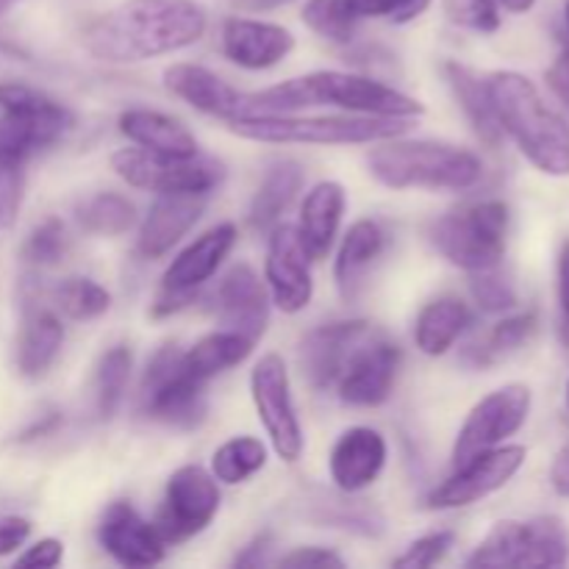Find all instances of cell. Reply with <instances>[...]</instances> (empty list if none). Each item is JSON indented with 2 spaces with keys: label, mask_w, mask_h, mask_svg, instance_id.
Wrapping results in <instances>:
<instances>
[{
  "label": "cell",
  "mask_w": 569,
  "mask_h": 569,
  "mask_svg": "<svg viewBox=\"0 0 569 569\" xmlns=\"http://www.w3.org/2000/svg\"><path fill=\"white\" fill-rule=\"evenodd\" d=\"M376 326L367 320H339L317 326L300 339L298 361L303 378L309 381L311 389L326 392V389L337 387L339 376L353 359L356 350L365 342L376 337Z\"/></svg>",
  "instance_id": "e0dca14e"
},
{
  "label": "cell",
  "mask_w": 569,
  "mask_h": 569,
  "mask_svg": "<svg viewBox=\"0 0 569 569\" xmlns=\"http://www.w3.org/2000/svg\"><path fill=\"white\" fill-rule=\"evenodd\" d=\"M311 106H331L348 114L400 117L415 120L426 111L417 98L403 89L389 87L370 76H356L342 70H317L309 76L267 87L261 92H244V114H298Z\"/></svg>",
  "instance_id": "7a4b0ae2"
},
{
  "label": "cell",
  "mask_w": 569,
  "mask_h": 569,
  "mask_svg": "<svg viewBox=\"0 0 569 569\" xmlns=\"http://www.w3.org/2000/svg\"><path fill=\"white\" fill-rule=\"evenodd\" d=\"M387 239L389 233L378 220H356L342 237L333 261V281L348 303L361 295L367 276L387 250Z\"/></svg>",
  "instance_id": "d4e9b609"
},
{
  "label": "cell",
  "mask_w": 569,
  "mask_h": 569,
  "mask_svg": "<svg viewBox=\"0 0 569 569\" xmlns=\"http://www.w3.org/2000/svg\"><path fill=\"white\" fill-rule=\"evenodd\" d=\"M111 170L133 189L153 194L192 192L209 198L226 181V164L214 156H161L144 148H120L111 153Z\"/></svg>",
  "instance_id": "30bf717a"
},
{
  "label": "cell",
  "mask_w": 569,
  "mask_h": 569,
  "mask_svg": "<svg viewBox=\"0 0 569 569\" xmlns=\"http://www.w3.org/2000/svg\"><path fill=\"white\" fill-rule=\"evenodd\" d=\"M511 209L503 200H478L437 217L428 226V242L445 261L465 272L498 267L509 248Z\"/></svg>",
  "instance_id": "52a82bcc"
},
{
  "label": "cell",
  "mask_w": 569,
  "mask_h": 569,
  "mask_svg": "<svg viewBox=\"0 0 569 569\" xmlns=\"http://www.w3.org/2000/svg\"><path fill=\"white\" fill-rule=\"evenodd\" d=\"M250 398L278 459L295 461L303 456L306 437L292 398V378L287 361L278 353H264L250 370Z\"/></svg>",
  "instance_id": "7c38bea8"
},
{
  "label": "cell",
  "mask_w": 569,
  "mask_h": 569,
  "mask_svg": "<svg viewBox=\"0 0 569 569\" xmlns=\"http://www.w3.org/2000/svg\"><path fill=\"white\" fill-rule=\"evenodd\" d=\"M567 409H569V381H567Z\"/></svg>",
  "instance_id": "9f6ffc18"
},
{
  "label": "cell",
  "mask_w": 569,
  "mask_h": 569,
  "mask_svg": "<svg viewBox=\"0 0 569 569\" xmlns=\"http://www.w3.org/2000/svg\"><path fill=\"white\" fill-rule=\"evenodd\" d=\"M545 81H548L550 92L556 94V100H559V103L569 111V48H565L559 56H556L553 64H550L548 72H545Z\"/></svg>",
  "instance_id": "7dc6e473"
},
{
  "label": "cell",
  "mask_w": 569,
  "mask_h": 569,
  "mask_svg": "<svg viewBox=\"0 0 569 569\" xmlns=\"http://www.w3.org/2000/svg\"><path fill=\"white\" fill-rule=\"evenodd\" d=\"M569 565V528L559 517L503 520L483 537L467 567H565Z\"/></svg>",
  "instance_id": "9c48e42d"
},
{
  "label": "cell",
  "mask_w": 569,
  "mask_h": 569,
  "mask_svg": "<svg viewBox=\"0 0 569 569\" xmlns=\"http://www.w3.org/2000/svg\"><path fill=\"white\" fill-rule=\"evenodd\" d=\"M556 281H559L561 328H565V337L569 339V239L559 250V261H556Z\"/></svg>",
  "instance_id": "c3c4849f"
},
{
  "label": "cell",
  "mask_w": 569,
  "mask_h": 569,
  "mask_svg": "<svg viewBox=\"0 0 569 569\" xmlns=\"http://www.w3.org/2000/svg\"><path fill=\"white\" fill-rule=\"evenodd\" d=\"M442 76L445 81H448L459 109L465 111L467 122H470L472 131L478 133V139L487 142L489 148H498V144L503 142V131H500L492 100H489L487 78H481L472 67L461 64V61L456 59L442 61Z\"/></svg>",
  "instance_id": "f546056e"
},
{
  "label": "cell",
  "mask_w": 569,
  "mask_h": 569,
  "mask_svg": "<svg viewBox=\"0 0 569 569\" xmlns=\"http://www.w3.org/2000/svg\"><path fill=\"white\" fill-rule=\"evenodd\" d=\"M122 137L137 148L161 156H194L200 150L194 133L176 117L156 109H126L117 117Z\"/></svg>",
  "instance_id": "83f0119b"
},
{
  "label": "cell",
  "mask_w": 569,
  "mask_h": 569,
  "mask_svg": "<svg viewBox=\"0 0 569 569\" xmlns=\"http://www.w3.org/2000/svg\"><path fill=\"white\" fill-rule=\"evenodd\" d=\"M220 481L198 465H183L167 478L161 498L159 528L167 545H181L200 537L220 515Z\"/></svg>",
  "instance_id": "4fadbf2b"
},
{
  "label": "cell",
  "mask_w": 569,
  "mask_h": 569,
  "mask_svg": "<svg viewBox=\"0 0 569 569\" xmlns=\"http://www.w3.org/2000/svg\"><path fill=\"white\" fill-rule=\"evenodd\" d=\"M306 172L295 159H278L267 167L264 178H261L259 189H256L253 200H250V226L256 231H270L272 226L283 220L289 206L298 200L303 192Z\"/></svg>",
  "instance_id": "4dcf8cb0"
},
{
  "label": "cell",
  "mask_w": 569,
  "mask_h": 569,
  "mask_svg": "<svg viewBox=\"0 0 569 569\" xmlns=\"http://www.w3.org/2000/svg\"><path fill=\"white\" fill-rule=\"evenodd\" d=\"M487 92L503 137L517 144L539 172L569 176V122L539 94L537 83L515 70L487 76Z\"/></svg>",
  "instance_id": "277c9868"
},
{
  "label": "cell",
  "mask_w": 569,
  "mask_h": 569,
  "mask_svg": "<svg viewBox=\"0 0 569 569\" xmlns=\"http://www.w3.org/2000/svg\"><path fill=\"white\" fill-rule=\"evenodd\" d=\"M537 328H539V320L533 311H517V315L503 317L500 322H495V328L487 333V337H481L476 345H470V350H467V361H470L472 367L498 365L500 359L517 353L522 345L531 342Z\"/></svg>",
  "instance_id": "d6a6232c"
},
{
  "label": "cell",
  "mask_w": 569,
  "mask_h": 569,
  "mask_svg": "<svg viewBox=\"0 0 569 569\" xmlns=\"http://www.w3.org/2000/svg\"><path fill=\"white\" fill-rule=\"evenodd\" d=\"M267 456H270V450L261 439L233 437L214 450L209 472L226 487H237V483L250 481L256 472L264 470Z\"/></svg>",
  "instance_id": "d590c367"
},
{
  "label": "cell",
  "mask_w": 569,
  "mask_h": 569,
  "mask_svg": "<svg viewBox=\"0 0 569 569\" xmlns=\"http://www.w3.org/2000/svg\"><path fill=\"white\" fill-rule=\"evenodd\" d=\"M389 459V445L381 431L370 426H353L339 433L328 456V472L339 492L359 495L381 478Z\"/></svg>",
  "instance_id": "44dd1931"
},
{
  "label": "cell",
  "mask_w": 569,
  "mask_h": 569,
  "mask_svg": "<svg viewBox=\"0 0 569 569\" xmlns=\"http://www.w3.org/2000/svg\"><path fill=\"white\" fill-rule=\"evenodd\" d=\"M64 559V545L53 537H44L33 542L31 548L22 550L14 559V567H33V569H53Z\"/></svg>",
  "instance_id": "f6af8a7d"
},
{
  "label": "cell",
  "mask_w": 569,
  "mask_h": 569,
  "mask_svg": "<svg viewBox=\"0 0 569 569\" xmlns=\"http://www.w3.org/2000/svg\"><path fill=\"white\" fill-rule=\"evenodd\" d=\"M359 20H389L406 26L428 11L431 0H348Z\"/></svg>",
  "instance_id": "7bdbcfd3"
},
{
  "label": "cell",
  "mask_w": 569,
  "mask_h": 569,
  "mask_svg": "<svg viewBox=\"0 0 569 569\" xmlns=\"http://www.w3.org/2000/svg\"><path fill=\"white\" fill-rule=\"evenodd\" d=\"M456 548V533L453 531H433L426 537L415 539L398 559L392 561L400 569H428L437 567L445 561V556Z\"/></svg>",
  "instance_id": "b9f144b4"
},
{
  "label": "cell",
  "mask_w": 569,
  "mask_h": 569,
  "mask_svg": "<svg viewBox=\"0 0 569 569\" xmlns=\"http://www.w3.org/2000/svg\"><path fill=\"white\" fill-rule=\"evenodd\" d=\"M531 406L533 395L526 383H506V387L495 389L487 398L478 400L470 415H467L465 426L456 433L453 453H450L453 467L483 453V450L509 442L528 422Z\"/></svg>",
  "instance_id": "5bb4252c"
},
{
  "label": "cell",
  "mask_w": 569,
  "mask_h": 569,
  "mask_svg": "<svg viewBox=\"0 0 569 569\" xmlns=\"http://www.w3.org/2000/svg\"><path fill=\"white\" fill-rule=\"evenodd\" d=\"M495 3H498L500 9L511 11V14H528V11L537 6V0H495Z\"/></svg>",
  "instance_id": "816d5d0a"
},
{
  "label": "cell",
  "mask_w": 569,
  "mask_h": 569,
  "mask_svg": "<svg viewBox=\"0 0 569 569\" xmlns=\"http://www.w3.org/2000/svg\"><path fill=\"white\" fill-rule=\"evenodd\" d=\"M283 3H292V0H256L259 9H276V6H283Z\"/></svg>",
  "instance_id": "f5cc1de1"
},
{
  "label": "cell",
  "mask_w": 569,
  "mask_h": 569,
  "mask_svg": "<svg viewBox=\"0 0 569 569\" xmlns=\"http://www.w3.org/2000/svg\"><path fill=\"white\" fill-rule=\"evenodd\" d=\"M303 22L333 44H350L359 31V17L348 6V0H306Z\"/></svg>",
  "instance_id": "74e56055"
},
{
  "label": "cell",
  "mask_w": 569,
  "mask_h": 569,
  "mask_svg": "<svg viewBox=\"0 0 569 569\" xmlns=\"http://www.w3.org/2000/svg\"><path fill=\"white\" fill-rule=\"evenodd\" d=\"M278 567H289V569H342L345 559L331 548H322V545H306V548H295L289 550L287 556L276 561Z\"/></svg>",
  "instance_id": "ee69618b"
},
{
  "label": "cell",
  "mask_w": 569,
  "mask_h": 569,
  "mask_svg": "<svg viewBox=\"0 0 569 569\" xmlns=\"http://www.w3.org/2000/svg\"><path fill=\"white\" fill-rule=\"evenodd\" d=\"M526 459L528 450L522 445L506 442L492 450H483V453L456 465L453 476L445 478L439 487L428 492L426 506L431 511H450L481 503L489 495L500 492L522 470Z\"/></svg>",
  "instance_id": "9a60e30c"
},
{
  "label": "cell",
  "mask_w": 569,
  "mask_h": 569,
  "mask_svg": "<svg viewBox=\"0 0 569 569\" xmlns=\"http://www.w3.org/2000/svg\"><path fill=\"white\" fill-rule=\"evenodd\" d=\"M70 248V237H67V228L59 217H44L39 226L31 228V233L22 242V261L39 270H48L56 267L67 256Z\"/></svg>",
  "instance_id": "f35d334b"
},
{
  "label": "cell",
  "mask_w": 569,
  "mask_h": 569,
  "mask_svg": "<svg viewBox=\"0 0 569 569\" xmlns=\"http://www.w3.org/2000/svg\"><path fill=\"white\" fill-rule=\"evenodd\" d=\"M270 292L250 264H233L211 295L217 320L231 331L259 342L270 322Z\"/></svg>",
  "instance_id": "ffe728a7"
},
{
  "label": "cell",
  "mask_w": 569,
  "mask_h": 569,
  "mask_svg": "<svg viewBox=\"0 0 569 569\" xmlns=\"http://www.w3.org/2000/svg\"><path fill=\"white\" fill-rule=\"evenodd\" d=\"M56 306L64 317L76 322H89L111 309V292L92 278H64L53 292Z\"/></svg>",
  "instance_id": "8d00e7d4"
},
{
  "label": "cell",
  "mask_w": 569,
  "mask_h": 569,
  "mask_svg": "<svg viewBox=\"0 0 569 569\" xmlns=\"http://www.w3.org/2000/svg\"><path fill=\"white\" fill-rule=\"evenodd\" d=\"M550 487L561 498H569V445L553 459V467H550Z\"/></svg>",
  "instance_id": "f907efd6"
},
{
  "label": "cell",
  "mask_w": 569,
  "mask_h": 569,
  "mask_svg": "<svg viewBox=\"0 0 569 569\" xmlns=\"http://www.w3.org/2000/svg\"><path fill=\"white\" fill-rule=\"evenodd\" d=\"M237 137L267 144H376L381 139L403 137L411 120L367 114H248L228 120Z\"/></svg>",
  "instance_id": "8992f818"
},
{
  "label": "cell",
  "mask_w": 569,
  "mask_h": 569,
  "mask_svg": "<svg viewBox=\"0 0 569 569\" xmlns=\"http://www.w3.org/2000/svg\"><path fill=\"white\" fill-rule=\"evenodd\" d=\"M206 28L209 14L198 0H122L87 28L83 44L106 64H139L192 48Z\"/></svg>",
  "instance_id": "6da1fadb"
},
{
  "label": "cell",
  "mask_w": 569,
  "mask_h": 569,
  "mask_svg": "<svg viewBox=\"0 0 569 569\" xmlns=\"http://www.w3.org/2000/svg\"><path fill=\"white\" fill-rule=\"evenodd\" d=\"M442 11L456 28L476 33H495L503 22L495 0H442Z\"/></svg>",
  "instance_id": "60d3db41"
},
{
  "label": "cell",
  "mask_w": 569,
  "mask_h": 569,
  "mask_svg": "<svg viewBox=\"0 0 569 569\" xmlns=\"http://www.w3.org/2000/svg\"><path fill=\"white\" fill-rule=\"evenodd\" d=\"M98 542L117 565L131 569L156 567L167 556V542L161 539L156 522L144 520L126 500L106 506L98 522Z\"/></svg>",
  "instance_id": "d6986e66"
},
{
  "label": "cell",
  "mask_w": 569,
  "mask_h": 569,
  "mask_svg": "<svg viewBox=\"0 0 569 569\" xmlns=\"http://www.w3.org/2000/svg\"><path fill=\"white\" fill-rule=\"evenodd\" d=\"M470 292L476 298V303L481 306L489 315H500V311H511L517 306V287L509 276L498 267H489V270L470 272Z\"/></svg>",
  "instance_id": "ab89813d"
},
{
  "label": "cell",
  "mask_w": 569,
  "mask_h": 569,
  "mask_svg": "<svg viewBox=\"0 0 569 569\" xmlns=\"http://www.w3.org/2000/svg\"><path fill=\"white\" fill-rule=\"evenodd\" d=\"M367 170L381 187L406 192H467L483 178L481 156L437 139H381L367 153Z\"/></svg>",
  "instance_id": "5b68a950"
},
{
  "label": "cell",
  "mask_w": 569,
  "mask_h": 569,
  "mask_svg": "<svg viewBox=\"0 0 569 569\" xmlns=\"http://www.w3.org/2000/svg\"><path fill=\"white\" fill-rule=\"evenodd\" d=\"M64 348V326L59 315L42 306H33L22 317L20 333H17L14 365L17 372L28 381H39L50 372Z\"/></svg>",
  "instance_id": "4316f807"
},
{
  "label": "cell",
  "mask_w": 569,
  "mask_h": 569,
  "mask_svg": "<svg viewBox=\"0 0 569 569\" xmlns=\"http://www.w3.org/2000/svg\"><path fill=\"white\" fill-rule=\"evenodd\" d=\"M31 537V522L26 517H0V559L17 553Z\"/></svg>",
  "instance_id": "bcb514c9"
},
{
  "label": "cell",
  "mask_w": 569,
  "mask_h": 569,
  "mask_svg": "<svg viewBox=\"0 0 569 569\" xmlns=\"http://www.w3.org/2000/svg\"><path fill=\"white\" fill-rule=\"evenodd\" d=\"M78 226L94 237H122L137 226V206L120 192H98L76 211Z\"/></svg>",
  "instance_id": "e575fe53"
},
{
  "label": "cell",
  "mask_w": 569,
  "mask_h": 569,
  "mask_svg": "<svg viewBox=\"0 0 569 569\" xmlns=\"http://www.w3.org/2000/svg\"><path fill=\"white\" fill-rule=\"evenodd\" d=\"M565 26H567V33H569V0H567V6H565Z\"/></svg>",
  "instance_id": "11a10c76"
},
{
  "label": "cell",
  "mask_w": 569,
  "mask_h": 569,
  "mask_svg": "<svg viewBox=\"0 0 569 569\" xmlns=\"http://www.w3.org/2000/svg\"><path fill=\"white\" fill-rule=\"evenodd\" d=\"M345 209H348V192L339 181H320L306 192L295 228L315 261L331 253L342 228Z\"/></svg>",
  "instance_id": "484cf974"
},
{
  "label": "cell",
  "mask_w": 569,
  "mask_h": 569,
  "mask_svg": "<svg viewBox=\"0 0 569 569\" xmlns=\"http://www.w3.org/2000/svg\"><path fill=\"white\" fill-rule=\"evenodd\" d=\"M237 239L239 231L233 222H217L214 228L192 239L187 248L178 250V256L167 264L164 276H161L153 317H170L176 311L187 309L198 298L200 289L226 264L231 250L237 248Z\"/></svg>",
  "instance_id": "8fae6325"
},
{
  "label": "cell",
  "mask_w": 569,
  "mask_h": 569,
  "mask_svg": "<svg viewBox=\"0 0 569 569\" xmlns=\"http://www.w3.org/2000/svg\"><path fill=\"white\" fill-rule=\"evenodd\" d=\"M472 326V311L456 295H442L433 298L420 309L415 320V345L422 356H439L450 353L461 337L470 331Z\"/></svg>",
  "instance_id": "f1b7e54d"
},
{
  "label": "cell",
  "mask_w": 569,
  "mask_h": 569,
  "mask_svg": "<svg viewBox=\"0 0 569 569\" xmlns=\"http://www.w3.org/2000/svg\"><path fill=\"white\" fill-rule=\"evenodd\" d=\"M206 387L209 383L189 376L183 367V350L178 345H164L144 367L139 406L148 420L178 428V431H192L206 420V411H209Z\"/></svg>",
  "instance_id": "ba28073f"
},
{
  "label": "cell",
  "mask_w": 569,
  "mask_h": 569,
  "mask_svg": "<svg viewBox=\"0 0 569 569\" xmlns=\"http://www.w3.org/2000/svg\"><path fill=\"white\" fill-rule=\"evenodd\" d=\"M400 365H403V350L389 342L383 333H376L370 342L356 350L339 376V400L350 409H378L392 398Z\"/></svg>",
  "instance_id": "ac0fdd59"
},
{
  "label": "cell",
  "mask_w": 569,
  "mask_h": 569,
  "mask_svg": "<svg viewBox=\"0 0 569 569\" xmlns=\"http://www.w3.org/2000/svg\"><path fill=\"white\" fill-rule=\"evenodd\" d=\"M164 87L178 100L209 117H220L228 122L244 114V92L222 81L214 70L203 64H192V61L170 64L164 70Z\"/></svg>",
  "instance_id": "cb8c5ba5"
},
{
  "label": "cell",
  "mask_w": 569,
  "mask_h": 569,
  "mask_svg": "<svg viewBox=\"0 0 569 569\" xmlns=\"http://www.w3.org/2000/svg\"><path fill=\"white\" fill-rule=\"evenodd\" d=\"M220 50L231 64L261 72L281 64L295 50V33L278 22L228 17L220 31Z\"/></svg>",
  "instance_id": "7402d4cb"
},
{
  "label": "cell",
  "mask_w": 569,
  "mask_h": 569,
  "mask_svg": "<svg viewBox=\"0 0 569 569\" xmlns=\"http://www.w3.org/2000/svg\"><path fill=\"white\" fill-rule=\"evenodd\" d=\"M267 237L264 283L272 306L283 315H300L309 309L315 298V276H311V256L300 239L298 228L289 222L272 226Z\"/></svg>",
  "instance_id": "2e32d148"
},
{
  "label": "cell",
  "mask_w": 569,
  "mask_h": 569,
  "mask_svg": "<svg viewBox=\"0 0 569 569\" xmlns=\"http://www.w3.org/2000/svg\"><path fill=\"white\" fill-rule=\"evenodd\" d=\"M253 348L256 342H250L248 337L231 331V328H220V331L206 333L192 348L183 350V367L189 370V376L209 383L217 376H222V372L242 365L253 353Z\"/></svg>",
  "instance_id": "1f68e13d"
},
{
  "label": "cell",
  "mask_w": 569,
  "mask_h": 569,
  "mask_svg": "<svg viewBox=\"0 0 569 569\" xmlns=\"http://www.w3.org/2000/svg\"><path fill=\"white\" fill-rule=\"evenodd\" d=\"M270 550H272V537L270 533H259L253 542L244 545V550L237 556V561H233V565H239V567L270 565V559H267V553H270Z\"/></svg>",
  "instance_id": "681fc988"
},
{
  "label": "cell",
  "mask_w": 569,
  "mask_h": 569,
  "mask_svg": "<svg viewBox=\"0 0 569 569\" xmlns=\"http://www.w3.org/2000/svg\"><path fill=\"white\" fill-rule=\"evenodd\" d=\"M133 370V350L128 345H111L94 367V409L103 420H111L126 400Z\"/></svg>",
  "instance_id": "836d02e7"
},
{
  "label": "cell",
  "mask_w": 569,
  "mask_h": 569,
  "mask_svg": "<svg viewBox=\"0 0 569 569\" xmlns=\"http://www.w3.org/2000/svg\"><path fill=\"white\" fill-rule=\"evenodd\" d=\"M206 194L192 192H167L156 194L148 214L139 222L137 253L142 259L156 261L170 253L203 217Z\"/></svg>",
  "instance_id": "603a6c76"
},
{
  "label": "cell",
  "mask_w": 569,
  "mask_h": 569,
  "mask_svg": "<svg viewBox=\"0 0 569 569\" xmlns=\"http://www.w3.org/2000/svg\"><path fill=\"white\" fill-rule=\"evenodd\" d=\"M17 3H20V0H0V17H3L9 9H14Z\"/></svg>",
  "instance_id": "db71d44e"
},
{
  "label": "cell",
  "mask_w": 569,
  "mask_h": 569,
  "mask_svg": "<svg viewBox=\"0 0 569 569\" xmlns=\"http://www.w3.org/2000/svg\"><path fill=\"white\" fill-rule=\"evenodd\" d=\"M0 222L14 220L22 200L26 167L59 144L76 126L64 103L28 83H0Z\"/></svg>",
  "instance_id": "3957f363"
}]
</instances>
